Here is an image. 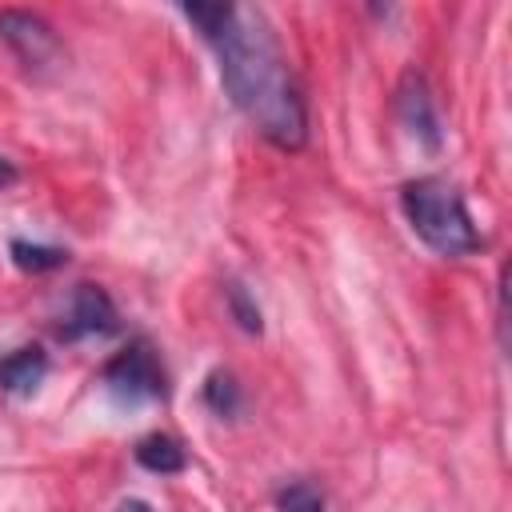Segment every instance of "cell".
Masks as SVG:
<instances>
[{
	"label": "cell",
	"instance_id": "6da1fadb",
	"mask_svg": "<svg viewBox=\"0 0 512 512\" xmlns=\"http://www.w3.org/2000/svg\"><path fill=\"white\" fill-rule=\"evenodd\" d=\"M220 64V84L232 96V104L252 120V128L284 148L296 152L308 140V108L296 88V76L268 28V20L256 8L232 4L224 24L204 36Z\"/></svg>",
	"mask_w": 512,
	"mask_h": 512
},
{
	"label": "cell",
	"instance_id": "7a4b0ae2",
	"mask_svg": "<svg viewBox=\"0 0 512 512\" xmlns=\"http://www.w3.org/2000/svg\"><path fill=\"white\" fill-rule=\"evenodd\" d=\"M400 208L412 224V232L420 236L424 248H432L436 256L460 260L472 256L484 240L468 216L464 192L448 180V176H416L400 188Z\"/></svg>",
	"mask_w": 512,
	"mask_h": 512
},
{
	"label": "cell",
	"instance_id": "3957f363",
	"mask_svg": "<svg viewBox=\"0 0 512 512\" xmlns=\"http://www.w3.org/2000/svg\"><path fill=\"white\" fill-rule=\"evenodd\" d=\"M100 384L116 404H156L168 400V372L152 348V340L136 336L128 340V348H120L104 368H100Z\"/></svg>",
	"mask_w": 512,
	"mask_h": 512
},
{
	"label": "cell",
	"instance_id": "277c9868",
	"mask_svg": "<svg viewBox=\"0 0 512 512\" xmlns=\"http://www.w3.org/2000/svg\"><path fill=\"white\" fill-rule=\"evenodd\" d=\"M0 40L8 44V52L20 60V68L36 80L60 72L64 64V40L56 36V28L24 8H4L0 12Z\"/></svg>",
	"mask_w": 512,
	"mask_h": 512
},
{
	"label": "cell",
	"instance_id": "5b68a950",
	"mask_svg": "<svg viewBox=\"0 0 512 512\" xmlns=\"http://www.w3.org/2000/svg\"><path fill=\"white\" fill-rule=\"evenodd\" d=\"M112 332H120V312H116L112 296L92 280L76 284L72 296H68V308L56 324V336L64 344H76V340H92V336L104 340Z\"/></svg>",
	"mask_w": 512,
	"mask_h": 512
},
{
	"label": "cell",
	"instance_id": "8992f818",
	"mask_svg": "<svg viewBox=\"0 0 512 512\" xmlns=\"http://www.w3.org/2000/svg\"><path fill=\"white\" fill-rule=\"evenodd\" d=\"M396 116L400 124L408 128V136L428 148V152H440L444 144V132H440V116H436V104H432V92L424 84L420 72H404L400 88H396Z\"/></svg>",
	"mask_w": 512,
	"mask_h": 512
},
{
	"label": "cell",
	"instance_id": "52a82bcc",
	"mask_svg": "<svg viewBox=\"0 0 512 512\" xmlns=\"http://www.w3.org/2000/svg\"><path fill=\"white\" fill-rule=\"evenodd\" d=\"M48 376V352L40 344H24L0 360V388L12 396H32Z\"/></svg>",
	"mask_w": 512,
	"mask_h": 512
},
{
	"label": "cell",
	"instance_id": "ba28073f",
	"mask_svg": "<svg viewBox=\"0 0 512 512\" xmlns=\"http://www.w3.org/2000/svg\"><path fill=\"white\" fill-rule=\"evenodd\" d=\"M136 464L148 468V472H156V476H176V472H184L188 456H184L180 440H172L168 432H148L136 444Z\"/></svg>",
	"mask_w": 512,
	"mask_h": 512
},
{
	"label": "cell",
	"instance_id": "9c48e42d",
	"mask_svg": "<svg viewBox=\"0 0 512 512\" xmlns=\"http://www.w3.org/2000/svg\"><path fill=\"white\" fill-rule=\"evenodd\" d=\"M8 256H12V264L20 272H32V276L56 272V268L68 264V248H60V244H36V240H12L8 244Z\"/></svg>",
	"mask_w": 512,
	"mask_h": 512
},
{
	"label": "cell",
	"instance_id": "30bf717a",
	"mask_svg": "<svg viewBox=\"0 0 512 512\" xmlns=\"http://www.w3.org/2000/svg\"><path fill=\"white\" fill-rule=\"evenodd\" d=\"M200 396H204V404H208L216 416H228V420H232V416L240 412V404H244V392H240V384H236V376H232L228 368L208 372Z\"/></svg>",
	"mask_w": 512,
	"mask_h": 512
},
{
	"label": "cell",
	"instance_id": "8fae6325",
	"mask_svg": "<svg viewBox=\"0 0 512 512\" xmlns=\"http://www.w3.org/2000/svg\"><path fill=\"white\" fill-rule=\"evenodd\" d=\"M224 304H228V316L236 320L240 332H248V336H260V332H264L260 304H256V296H252L240 280H228V284H224Z\"/></svg>",
	"mask_w": 512,
	"mask_h": 512
},
{
	"label": "cell",
	"instance_id": "7c38bea8",
	"mask_svg": "<svg viewBox=\"0 0 512 512\" xmlns=\"http://www.w3.org/2000/svg\"><path fill=\"white\" fill-rule=\"evenodd\" d=\"M276 512H328V504L312 480H292L276 492Z\"/></svg>",
	"mask_w": 512,
	"mask_h": 512
},
{
	"label": "cell",
	"instance_id": "4fadbf2b",
	"mask_svg": "<svg viewBox=\"0 0 512 512\" xmlns=\"http://www.w3.org/2000/svg\"><path fill=\"white\" fill-rule=\"evenodd\" d=\"M16 176H20V172H16V164H12L8 156H0V188H8Z\"/></svg>",
	"mask_w": 512,
	"mask_h": 512
},
{
	"label": "cell",
	"instance_id": "5bb4252c",
	"mask_svg": "<svg viewBox=\"0 0 512 512\" xmlns=\"http://www.w3.org/2000/svg\"><path fill=\"white\" fill-rule=\"evenodd\" d=\"M120 512H152V504H144V500H124Z\"/></svg>",
	"mask_w": 512,
	"mask_h": 512
}]
</instances>
